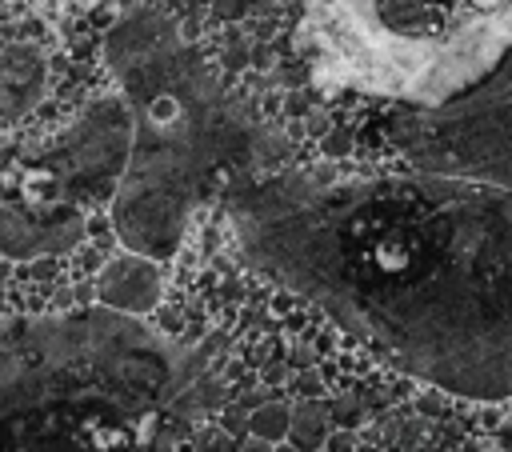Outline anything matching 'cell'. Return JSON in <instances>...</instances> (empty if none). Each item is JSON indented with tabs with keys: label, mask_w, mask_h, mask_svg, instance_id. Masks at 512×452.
<instances>
[{
	"label": "cell",
	"mask_w": 512,
	"mask_h": 452,
	"mask_svg": "<svg viewBox=\"0 0 512 452\" xmlns=\"http://www.w3.org/2000/svg\"><path fill=\"white\" fill-rule=\"evenodd\" d=\"M244 256L404 372L512 400V192L328 164L228 188Z\"/></svg>",
	"instance_id": "1"
},
{
	"label": "cell",
	"mask_w": 512,
	"mask_h": 452,
	"mask_svg": "<svg viewBox=\"0 0 512 452\" xmlns=\"http://www.w3.org/2000/svg\"><path fill=\"white\" fill-rule=\"evenodd\" d=\"M212 344L92 304L0 316V452H172L216 404Z\"/></svg>",
	"instance_id": "2"
},
{
	"label": "cell",
	"mask_w": 512,
	"mask_h": 452,
	"mask_svg": "<svg viewBox=\"0 0 512 452\" xmlns=\"http://www.w3.org/2000/svg\"><path fill=\"white\" fill-rule=\"evenodd\" d=\"M104 56L136 124L112 196V228L132 256L168 260L212 180L252 148V128L160 12L124 16L108 32Z\"/></svg>",
	"instance_id": "3"
},
{
	"label": "cell",
	"mask_w": 512,
	"mask_h": 452,
	"mask_svg": "<svg viewBox=\"0 0 512 452\" xmlns=\"http://www.w3.org/2000/svg\"><path fill=\"white\" fill-rule=\"evenodd\" d=\"M296 44L324 88L440 108L512 52V0H300Z\"/></svg>",
	"instance_id": "4"
},
{
	"label": "cell",
	"mask_w": 512,
	"mask_h": 452,
	"mask_svg": "<svg viewBox=\"0 0 512 452\" xmlns=\"http://www.w3.org/2000/svg\"><path fill=\"white\" fill-rule=\"evenodd\" d=\"M392 140L416 172L512 192V52L460 100L400 112L392 120Z\"/></svg>",
	"instance_id": "5"
},
{
	"label": "cell",
	"mask_w": 512,
	"mask_h": 452,
	"mask_svg": "<svg viewBox=\"0 0 512 452\" xmlns=\"http://www.w3.org/2000/svg\"><path fill=\"white\" fill-rule=\"evenodd\" d=\"M96 292H100L104 308L140 316V312L156 308V300H160V268H156V260H144V256H120L100 272Z\"/></svg>",
	"instance_id": "6"
},
{
	"label": "cell",
	"mask_w": 512,
	"mask_h": 452,
	"mask_svg": "<svg viewBox=\"0 0 512 452\" xmlns=\"http://www.w3.org/2000/svg\"><path fill=\"white\" fill-rule=\"evenodd\" d=\"M44 84H48L44 56L32 44H12L0 52V116L4 120L32 112L36 100L44 96Z\"/></svg>",
	"instance_id": "7"
},
{
	"label": "cell",
	"mask_w": 512,
	"mask_h": 452,
	"mask_svg": "<svg viewBox=\"0 0 512 452\" xmlns=\"http://www.w3.org/2000/svg\"><path fill=\"white\" fill-rule=\"evenodd\" d=\"M292 436H296V444L300 448H312V444H320L324 440V416H320V408H300L296 416H292Z\"/></svg>",
	"instance_id": "8"
},
{
	"label": "cell",
	"mask_w": 512,
	"mask_h": 452,
	"mask_svg": "<svg viewBox=\"0 0 512 452\" xmlns=\"http://www.w3.org/2000/svg\"><path fill=\"white\" fill-rule=\"evenodd\" d=\"M28 4L32 12H44V16H80V12H92L100 0H20Z\"/></svg>",
	"instance_id": "9"
},
{
	"label": "cell",
	"mask_w": 512,
	"mask_h": 452,
	"mask_svg": "<svg viewBox=\"0 0 512 452\" xmlns=\"http://www.w3.org/2000/svg\"><path fill=\"white\" fill-rule=\"evenodd\" d=\"M252 428H256L260 436H284V432H292V420H288L284 408H264V412H256Z\"/></svg>",
	"instance_id": "10"
},
{
	"label": "cell",
	"mask_w": 512,
	"mask_h": 452,
	"mask_svg": "<svg viewBox=\"0 0 512 452\" xmlns=\"http://www.w3.org/2000/svg\"><path fill=\"white\" fill-rule=\"evenodd\" d=\"M324 148H328V152H332V156H340V152H348V136H344V132H332V136H328V144H324Z\"/></svg>",
	"instance_id": "11"
},
{
	"label": "cell",
	"mask_w": 512,
	"mask_h": 452,
	"mask_svg": "<svg viewBox=\"0 0 512 452\" xmlns=\"http://www.w3.org/2000/svg\"><path fill=\"white\" fill-rule=\"evenodd\" d=\"M348 448H352V436H344V432L332 436V452H348Z\"/></svg>",
	"instance_id": "12"
},
{
	"label": "cell",
	"mask_w": 512,
	"mask_h": 452,
	"mask_svg": "<svg viewBox=\"0 0 512 452\" xmlns=\"http://www.w3.org/2000/svg\"><path fill=\"white\" fill-rule=\"evenodd\" d=\"M360 452H376V448H360Z\"/></svg>",
	"instance_id": "13"
}]
</instances>
